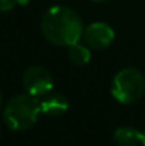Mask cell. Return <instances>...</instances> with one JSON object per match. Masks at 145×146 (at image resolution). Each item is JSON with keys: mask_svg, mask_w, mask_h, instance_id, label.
Returning <instances> with one entry per match:
<instances>
[{"mask_svg": "<svg viewBox=\"0 0 145 146\" xmlns=\"http://www.w3.org/2000/svg\"><path fill=\"white\" fill-rule=\"evenodd\" d=\"M84 26L80 16L70 7L53 6L41 19V33L48 43L68 47L83 37Z\"/></svg>", "mask_w": 145, "mask_h": 146, "instance_id": "1", "label": "cell"}, {"mask_svg": "<svg viewBox=\"0 0 145 146\" xmlns=\"http://www.w3.org/2000/svg\"><path fill=\"white\" fill-rule=\"evenodd\" d=\"M41 113L39 98L30 94H19L10 98L3 109V121L9 129L21 132L36 125Z\"/></svg>", "mask_w": 145, "mask_h": 146, "instance_id": "2", "label": "cell"}, {"mask_svg": "<svg viewBox=\"0 0 145 146\" xmlns=\"http://www.w3.org/2000/svg\"><path fill=\"white\" fill-rule=\"evenodd\" d=\"M111 94L120 104L124 105L137 102L145 94L144 74L134 67L120 70L112 80Z\"/></svg>", "mask_w": 145, "mask_h": 146, "instance_id": "3", "label": "cell"}, {"mask_svg": "<svg viewBox=\"0 0 145 146\" xmlns=\"http://www.w3.org/2000/svg\"><path fill=\"white\" fill-rule=\"evenodd\" d=\"M54 85L53 77L47 68L41 65L29 67L23 75V87L27 94L34 98H43L51 92Z\"/></svg>", "mask_w": 145, "mask_h": 146, "instance_id": "4", "label": "cell"}, {"mask_svg": "<svg viewBox=\"0 0 145 146\" xmlns=\"http://www.w3.org/2000/svg\"><path fill=\"white\" fill-rule=\"evenodd\" d=\"M83 38L90 48L104 50L112 44V41L115 38V31L110 24H107L104 21H96V23H91L90 26L84 27Z\"/></svg>", "mask_w": 145, "mask_h": 146, "instance_id": "5", "label": "cell"}, {"mask_svg": "<svg viewBox=\"0 0 145 146\" xmlns=\"http://www.w3.org/2000/svg\"><path fill=\"white\" fill-rule=\"evenodd\" d=\"M41 113L47 116H60L68 111V101L61 94H47L40 101Z\"/></svg>", "mask_w": 145, "mask_h": 146, "instance_id": "6", "label": "cell"}, {"mask_svg": "<svg viewBox=\"0 0 145 146\" xmlns=\"http://www.w3.org/2000/svg\"><path fill=\"white\" fill-rule=\"evenodd\" d=\"M112 138L118 146H138L142 141V132L132 126H120Z\"/></svg>", "mask_w": 145, "mask_h": 146, "instance_id": "7", "label": "cell"}, {"mask_svg": "<svg viewBox=\"0 0 145 146\" xmlns=\"http://www.w3.org/2000/svg\"><path fill=\"white\" fill-rule=\"evenodd\" d=\"M68 58L76 65H86L91 60V51L87 44L74 43L68 46Z\"/></svg>", "mask_w": 145, "mask_h": 146, "instance_id": "8", "label": "cell"}, {"mask_svg": "<svg viewBox=\"0 0 145 146\" xmlns=\"http://www.w3.org/2000/svg\"><path fill=\"white\" fill-rule=\"evenodd\" d=\"M16 0H0V13H6L13 10Z\"/></svg>", "mask_w": 145, "mask_h": 146, "instance_id": "9", "label": "cell"}, {"mask_svg": "<svg viewBox=\"0 0 145 146\" xmlns=\"http://www.w3.org/2000/svg\"><path fill=\"white\" fill-rule=\"evenodd\" d=\"M29 1L30 0H16V3L20 4V6H26V4H29Z\"/></svg>", "mask_w": 145, "mask_h": 146, "instance_id": "10", "label": "cell"}, {"mask_svg": "<svg viewBox=\"0 0 145 146\" xmlns=\"http://www.w3.org/2000/svg\"><path fill=\"white\" fill-rule=\"evenodd\" d=\"M141 145L145 146V129L142 131V141H141Z\"/></svg>", "mask_w": 145, "mask_h": 146, "instance_id": "11", "label": "cell"}, {"mask_svg": "<svg viewBox=\"0 0 145 146\" xmlns=\"http://www.w3.org/2000/svg\"><path fill=\"white\" fill-rule=\"evenodd\" d=\"M1 105H3V99H1V94H0V109H1Z\"/></svg>", "mask_w": 145, "mask_h": 146, "instance_id": "12", "label": "cell"}, {"mask_svg": "<svg viewBox=\"0 0 145 146\" xmlns=\"http://www.w3.org/2000/svg\"><path fill=\"white\" fill-rule=\"evenodd\" d=\"M93 1H105V0H93Z\"/></svg>", "mask_w": 145, "mask_h": 146, "instance_id": "13", "label": "cell"}]
</instances>
